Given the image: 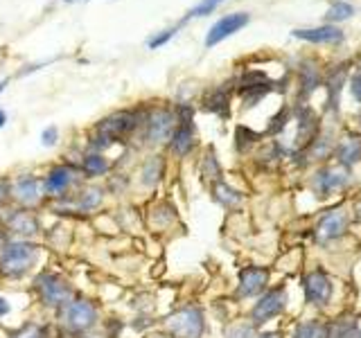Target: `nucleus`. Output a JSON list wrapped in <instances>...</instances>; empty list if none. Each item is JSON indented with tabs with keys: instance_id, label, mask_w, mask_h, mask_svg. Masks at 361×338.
<instances>
[{
	"instance_id": "f257e3e1",
	"label": "nucleus",
	"mask_w": 361,
	"mask_h": 338,
	"mask_svg": "<svg viewBox=\"0 0 361 338\" xmlns=\"http://www.w3.org/2000/svg\"><path fill=\"white\" fill-rule=\"evenodd\" d=\"M41 259V246L32 239H9L0 251V277L20 280L37 268Z\"/></svg>"
},
{
	"instance_id": "f03ea898",
	"label": "nucleus",
	"mask_w": 361,
	"mask_h": 338,
	"mask_svg": "<svg viewBox=\"0 0 361 338\" xmlns=\"http://www.w3.org/2000/svg\"><path fill=\"white\" fill-rule=\"evenodd\" d=\"M97 323H99V309L90 298L75 296L59 309V325L71 336H86L95 330Z\"/></svg>"
},
{
	"instance_id": "7ed1b4c3",
	"label": "nucleus",
	"mask_w": 361,
	"mask_h": 338,
	"mask_svg": "<svg viewBox=\"0 0 361 338\" xmlns=\"http://www.w3.org/2000/svg\"><path fill=\"white\" fill-rule=\"evenodd\" d=\"M32 291L37 300L48 309L59 311L68 300L75 298V289L61 273L54 270H41L32 280Z\"/></svg>"
},
{
	"instance_id": "20e7f679",
	"label": "nucleus",
	"mask_w": 361,
	"mask_h": 338,
	"mask_svg": "<svg viewBox=\"0 0 361 338\" xmlns=\"http://www.w3.org/2000/svg\"><path fill=\"white\" fill-rule=\"evenodd\" d=\"M163 325L169 338H201L206 334V315H203V309L195 304L169 313Z\"/></svg>"
},
{
	"instance_id": "39448f33",
	"label": "nucleus",
	"mask_w": 361,
	"mask_h": 338,
	"mask_svg": "<svg viewBox=\"0 0 361 338\" xmlns=\"http://www.w3.org/2000/svg\"><path fill=\"white\" fill-rule=\"evenodd\" d=\"M135 127H138V115L133 111H120L113 113V115L104 118L97 124V138L95 140H104L102 146L118 142L124 135H129Z\"/></svg>"
},
{
	"instance_id": "423d86ee",
	"label": "nucleus",
	"mask_w": 361,
	"mask_h": 338,
	"mask_svg": "<svg viewBox=\"0 0 361 338\" xmlns=\"http://www.w3.org/2000/svg\"><path fill=\"white\" fill-rule=\"evenodd\" d=\"M176 127L169 135V149H172L178 158H185L192 149H195V124H192V108L190 106H178L176 108Z\"/></svg>"
},
{
	"instance_id": "0eeeda50",
	"label": "nucleus",
	"mask_w": 361,
	"mask_h": 338,
	"mask_svg": "<svg viewBox=\"0 0 361 338\" xmlns=\"http://www.w3.org/2000/svg\"><path fill=\"white\" fill-rule=\"evenodd\" d=\"M0 223L5 225V230L9 232V237L14 234L16 239H34V237L41 232L39 217L34 214V210H27V208L9 210Z\"/></svg>"
},
{
	"instance_id": "6e6552de",
	"label": "nucleus",
	"mask_w": 361,
	"mask_h": 338,
	"mask_svg": "<svg viewBox=\"0 0 361 338\" xmlns=\"http://www.w3.org/2000/svg\"><path fill=\"white\" fill-rule=\"evenodd\" d=\"M45 199L43 178L37 174H23L16 180H11V201L18 203V208H37Z\"/></svg>"
},
{
	"instance_id": "1a4fd4ad",
	"label": "nucleus",
	"mask_w": 361,
	"mask_h": 338,
	"mask_svg": "<svg viewBox=\"0 0 361 338\" xmlns=\"http://www.w3.org/2000/svg\"><path fill=\"white\" fill-rule=\"evenodd\" d=\"M176 111L167 106L154 108L149 115L145 118V135L152 144H158L163 140H169L174 127H176Z\"/></svg>"
},
{
	"instance_id": "9d476101",
	"label": "nucleus",
	"mask_w": 361,
	"mask_h": 338,
	"mask_svg": "<svg viewBox=\"0 0 361 338\" xmlns=\"http://www.w3.org/2000/svg\"><path fill=\"white\" fill-rule=\"evenodd\" d=\"M282 309H285V289H282V287L271 289V291H267L264 296L253 304V309H251V323L253 325L269 323L271 318L280 315Z\"/></svg>"
},
{
	"instance_id": "9b49d317",
	"label": "nucleus",
	"mask_w": 361,
	"mask_h": 338,
	"mask_svg": "<svg viewBox=\"0 0 361 338\" xmlns=\"http://www.w3.org/2000/svg\"><path fill=\"white\" fill-rule=\"evenodd\" d=\"M77 172L71 165H54L43 178V189L45 196H54V199H63L66 192L75 185Z\"/></svg>"
},
{
	"instance_id": "f8f14e48",
	"label": "nucleus",
	"mask_w": 361,
	"mask_h": 338,
	"mask_svg": "<svg viewBox=\"0 0 361 338\" xmlns=\"http://www.w3.org/2000/svg\"><path fill=\"white\" fill-rule=\"evenodd\" d=\"M334 284L327 273L323 270H312L305 275V298L312 304H327L332 300Z\"/></svg>"
},
{
	"instance_id": "ddd939ff",
	"label": "nucleus",
	"mask_w": 361,
	"mask_h": 338,
	"mask_svg": "<svg viewBox=\"0 0 361 338\" xmlns=\"http://www.w3.org/2000/svg\"><path fill=\"white\" fill-rule=\"evenodd\" d=\"M348 183V167L345 165H332L321 169L314 178V189L319 196H330L334 192L343 189Z\"/></svg>"
},
{
	"instance_id": "4468645a",
	"label": "nucleus",
	"mask_w": 361,
	"mask_h": 338,
	"mask_svg": "<svg viewBox=\"0 0 361 338\" xmlns=\"http://www.w3.org/2000/svg\"><path fill=\"white\" fill-rule=\"evenodd\" d=\"M244 25H248V14H246V11H235V14H228V16L219 18L210 27L208 37H206V45H208V48H214V45L221 43L224 39H228V37H233L235 32H240Z\"/></svg>"
},
{
	"instance_id": "2eb2a0df",
	"label": "nucleus",
	"mask_w": 361,
	"mask_h": 338,
	"mask_svg": "<svg viewBox=\"0 0 361 338\" xmlns=\"http://www.w3.org/2000/svg\"><path fill=\"white\" fill-rule=\"evenodd\" d=\"M269 282V268L262 266H246L240 270V284H237V296L240 298H253L259 296L267 289Z\"/></svg>"
},
{
	"instance_id": "dca6fc26",
	"label": "nucleus",
	"mask_w": 361,
	"mask_h": 338,
	"mask_svg": "<svg viewBox=\"0 0 361 338\" xmlns=\"http://www.w3.org/2000/svg\"><path fill=\"white\" fill-rule=\"evenodd\" d=\"M348 230V214L343 210H332L316 225V239L319 242H332Z\"/></svg>"
},
{
	"instance_id": "f3484780",
	"label": "nucleus",
	"mask_w": 361,
	"mask_h": 338,
	"mask_svg": "<svg viewBox=\"0 0 361 338\" xmlns=\"http://www.w3.org/2000/svg\"><path fill=\"white\" fill-rule=\"evenodd\" d=\"M293 37L307 43L316 45H325V43H341L343 41V32L334 27V25H321V27H310V30H293Z\"/></svg>"
},
{
	"instance_id": "a211bd4d",
	"label": "nucleus",
	"mask_w": 361,
	"mask_h": 338,
	"mask_svg": "<svg viewBox=\"0 0 361 338\" xmlns=\"http://www.w3.org/2000/svg\"><path fill=\"white\" fill-rule=\"evenodd\" d=\"M82 172L86 178H99V176H106L111 172V163L104 154H88L82 158Z\"/></svg>"
},
{
	"instance_id": "6ab92c4d",
	"label": "nucleus",
	"mask_w": 361,
	"mask_h": 338,
	"mask_svg": "<svg viewBox=\"0 0 361 338\" xmlns=\"http://www.w3.org/2000/svg\"><path fill=\"white\" fill-rule=\"evenodd\" d=\"M104 201V189L102 187H86L75 196V208L79 212H93L102 206Z\"/></svg>"
},
{
	"instance_id": "aec40b11",
	"label": "nucleus",
	"mask_w": 361,
	"mask_h": 338,
	"mask_svg": "<svg viewBox=\"0 0 361 338\" xmlns=\"http://www.w3.org/2000/svg\"><path fill=\"white\" fill-rule=\"evenodd\" d=\"M212 196H214V201L219 203V206L228 208V210L242 206V194H240V192H235L231 185L221 183V180L212 185Z\"/></svg>"
},
{
	"instance_id": "412c9836",
	"label": "nucleus",
	"mask_w": 361,
	"mask_h": 338,
	"mask_svg": "<svg viewBox=\"0 0 361 338\" xmlns=\"http://www.w3.org/2000/svg\"><path fill=\"white\" fill-rule=\"evenodd\" d=\"M163 176V161L161 156H152L149 161L142 165V172H140V180L145 187H156L158 180Z\"/></svg>"
},
{
	"instance_id": "4be33fe9",
	"label": "nucleus",
	"mask_w": 361,
	"mask_h": 338,
	"mask_svg": "<svg viewBox=\"0 0 361 338\" xmlns=\"http://www.w3.org/2000/svg\"><path fill=\"white\" fill-rule=\"evenodd\" d=\"M338 158H341V165H353L361 158V140L359 138H348L343 140L341 149H338Z\"/></svg>"
},
{
	"instance_id": "5701e85b",
	"label": "nucleus",
	"mask_w": 361,
	"mask_h": 338,
	"mask_svg": "<svg viewBox=\"0 0 361 338\" xmlns=\"http://www.w3.org/2000/svg\"><path fill=\"white\" fill-rule=\"evenodd\" d=\"M201 176L210 180V183H219L221 180V167H219V161H217V156H214V151H208L206 158H203V163H201Z\"/></svg>"
},
{
	"instance_id": "b1692460",
	"label": "nucleus",
	"mask_w": 361,
	"mask_h": 338,
	"mask_svg": "<svg viewBox=\"0 0 361 338\" xmlns=\"http://www.w3.org/2000/svg\"><path fill=\"white\" fill-rule=\"evenodd\" d=\"M293 338H327V325L319 320H310L296 327Z\"/></svg>"
},
{
	"instance_id": "393cba45",
	"label": "nucleus",
	"mask_w": 361,
	"mask_h": 338,
	"mask_svg": "<svg viewBox=\"0 0 361 338\" xmlns=\"http://www.w3.org/2000/svg\"><path fill=\"white\" fill-rule=\"evenodd\" d=\"M206 108L212 113H219V115H226V113H228V93H226L224 88L212 90L206 97Z\"/></svg>"
},
{
	"instance_id": "a878e982",
	"label": "nucleus",
	"mask_w": 361,
	"mask_h": 338,
	"mask_svg": "<svg viewBox=\"0 0 361 338\" xmlns=\"http://www.w3.org/2000/svg\"><path fill=\"white\" fill-rule=\"evenodd\" d=\"M355 334V323L353 320H336L327 325V338H350Z\"/></svg>"
},
{
	"instance_id": "bb28decb",
	"label": "nucleus",
	"mask_w": 361,
	"mask_h": 338,
	"mask_svg": "<svg viewBox=\"0 0 361 338\" xmlns=\"http://www.w3.org/2000/svg\"><path fill=\"white\" fill-rule=\"evenodd\" d=\"M11 338H50V332H48V327H43V325L27 323V325H23L18 332L11 334Z\"/></svg>"
},
{
	"instance_id": "cd10ccee",
	"label": "nucleus",
	"mask_w": 361,
	"mask_h": 338,
	"mask_svg": "<svg viewBox=\"0 0 361 338\" xmlns=\"http://www.w3.org/2000/svg\"><path fill=\"white\" fill-rule=\"evenodd\" d=\"M221 3H224V0H201V3H199L197 7H192V9L188 11V16L183 18V23H185L188 18H201V16L212 14V11L217 9Z\"/></svg>"
},
{
	"instance_id": "c85d7f7f",
	"label": "nucleus",
	"mask_w": 361,
	"mask_h": 338,
	"mask_svg": "<svg viewBox=\"0 0 361 338\" xmlns=\"http://www.w3.org/2000/svg\"><path fill=\"white\" fill-rule=\"evenodd\" d=\"M353 14H355V7H353V5H348V3H334L330 9H327L325 18H327V20H332V23H336V20H345V18H350Z\"/></svg>"
},
{
	"instance_id": "c756f323",
	"label": "nucleus",
	"mask_w": 361,
	"mask_h": 338,
	"mask_svg": "<svg viewBox=\"0 0 361 338\" xmlns=\"http://www.w3.org/2000/svg\"><path fill=\"white\" fill-rule=\"evenodd\" d=\"M226 338H255V325L253 323L233 325L226 330Z\"/></svg>"
},
{
	"instance_id": "7c9ffc66",
	"label": "nucleus",
	"mask_w": 361,
	"mask_h": 338,
	"mask_svg": "<svg viewBox=\"0 0 361 338\" xmlns=\"http://www.w3.org/2000/svg\"><path fill=\"white\" fill-rule=\"evenodd\" d=\"M176 34V27H169V30H165V32H161V34H156V37H152L149 41H147V45H149L152 50H156V48H161V45H165L169 39H172Z\"/></svg>"
},
{
	"instance_id": "2f4dec72",
	"label": "nucleus",
	"mask_w": 361,
	"mask_h": 338,
	"mask_svg": "<svg viewBox=\"0 0 361 338\" xmlns=\"http://www.w3.org/2000/svg\"><path fill=\"white\" fill-rule=\"evenodd\" d=\"M56 140H59V131H56V127H48L41 133V144L43 146H54Z\"/></svg>"
},
{
	"instance_id": "473e14b6",
	"label": "nucleus",
	"mask_w": 361,
	"mask_h": 338,
	"mask_svg": "<svg viewBox=\"0 0 361 338\" xmlns=\"http://www.w3.org/2000/svg\"><path fill=\"white\" fill-rule=\"evenodd\" d=\"M11 201V180L0 178V208Z\"/></svg>"
},
{
	"instance_id": "72a5a7b5",
	"label": "nucleus",
	"mask_w": 361,
	"mask_h": 338,
	"mask_svg": "<svg viewBox=\"0 0 361 338\" xmlns=\"http://www.w3.org/2000/svg\"><path fill=\"white\" fill-rule=\"evenodd\" d=\"M353 95L361 101V70L353 77Z\"/></svg>"
},
{
	"instance_id": "f704fd0d",
	"label": "nucleus",
	"mask_w": 361,
	"mask_h": 338,
	"mask_svg": "<svg viewBox=\"0 0 361 338\" xmlns=\"http://www.w3.org/2000/svg\"><path fill=\"white\" fill-rule=\"evenodd\" d=\"M11 239V237H9V232L5 230V225L3 223H0V251H3V248L7 246V242Z\"/></svg>"
},
{
	"instance_id": "c9c22d12",
	"label": "nucleus",
	"mask_w": 361,
	"mask_h": 338,
	"mask_svg": "<svg viewBox=\"0 0 361 338\" xmlns=\"http://www.w3.org/2000/svg\"><path fill=\"white\" fill-rule=\"evenodd\" d=\"M11 311V304L3 298V296H0V318H5V315Z\"/></svg>"
},
{
	"instance_id": "e433bc0d",
	"label": "nucleus",
	"mask_w": 361,
	"mask_h": 338,
	"mask_svg": "<svg viewBox=\"0 0 361 338\" xmlns=\"http://www.w3.org/2000/svg\"><path fill=\"white\" fill-rule=\"evenodd\" d=\"M5 124H7V113H5L3 108H0V129H3Z\"/></svg>"
},
{
	"instance_id": "4c0bfd02",
	"label": "nucleus",
	"mask_w": 361,
	"mask_h": 338,
	"mask_svg": "<svg viewBox=\"0 0 361 338\" xmlns=\"http://www.w3.org/2000/svg\"><path fill=\"white\" fill-rule=\"evenodd\" d=\"M255 338H282V334H278V332H271V334H262V336H255Z\"/></svg>"
},
{
	"instance_id": "58836bf2",
	"label": "nucleus",
	"mask_w": 361,
	"mask_h": 338,
	"mask_svg": "<svg viewBox=\"0 0 361 338\" xmlns=\"http://www.w3.org/2000/svg\"><path fill=\"white\" fill-rule=\"evenodd\" d=\"M7 84H9V79L5 77V79H0V93H3V90L7 88Z\"/></svg>"
},
{
	"instance_id": "ea45409f",
	"label": "nucleus",
	"mask_w": 361,
	"mask_h": 338,
	"mask_svg": "<svg viewBox=\"0 0 361 338\" xmlns=\"http://www.w3.org/2000/svg\"><path fill=\"white\" fill-rule=\"evenodd\" d=\"M357 214H359V219H361V203H359V206H357Z\"/></svg>"
},
{
	"instance_id": "a19ab883",
	"label": "nucleus",
	"mask_w": 361,
	"mask_h": 338,
	"mask_svg": "<svg viewBox=\"0 0 361 338\" xmlns=\"http://www.w3.org/2000/svg\"><path fill=\"white\" fill-rule=\"evenodd\" d=\"M350 338H361V334H357V336H355V334H353V336H350Z\"/></svg>"
},
{
	"instance_id": "79ce46f5",
	"label": "nucleus",
	"mask_w": 361,
	"mask_h": 338,
	"mask_svg": "<svg viewBox=\"0 0 361 338\" xmlns=\"http://www.w3.org/2000/svg\"><path fill=\"white\" fill-rule=\"evenodd\" d=\"M66 3H75V0H66Z\"/></svg>"
}]
</instances>
